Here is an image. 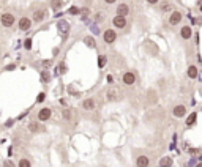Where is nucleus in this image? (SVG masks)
Returning <instances> with one entry per match:
<instances>
[{
    "label": "nucleus",
    "instance_id": "obj_31",
    "mask_svg": "<svg viewBox=\"0 0 202 167\" xmlns=\"http://www.w3.org/2000/svg\"><path fill=\"white\" fill-rule=\"evenodd\" d=\"M199 150L197 148H190V150H188V153H197Z\"/></svg>",
    "mask_w": 202,
    "mask_h": 167
},
{
    "label": "nucleus",
    "instance_id": "obj_32",
    "mask_svg": "<svg viewBox=\"0 0 202 167\" xmlns=\"http://www.w3.org/2000/svg\"><path fill=\"white\" fill-rule=\"evenodd\" d=\"M6 69H8V71H13V69H14V65H8V66H6Z\"/></svg>",
    "mask_w": 202,
    "mask_h": 167
},
{
    "label": "nucleus",
    "instance_id": "obj_28",
    "mask_svg": "<svg viewBox=\"0 0 202 167\" xmlns=\"http://www.w3.org/2000/svg\"><path fill=\"white\" fill-rule=\"evenodd\" d=\"M59 66H60V68H59V73H60V74H62V73H65V71H66V68H65V63H60Z\"/></svg>",
    "mask_w": 202,
    "mask_h": 167
},
{
    "label": "nucleus",
    "instance_id": "obj_25",
    "mask_svg": "<svg viewBox=\"0 0 202 167\" xmlns=\"http://www.w3.org/2000/svg\"><path fill=\"white\" fill-rule=\"evenodd\" d=\"M62 115H63V118H65V120H71V110H69V109H65V110H63V114H62Z\"/></svg>",
    "mask_w": 202,
    "mask_h": 167
},
{
    "label": "nucleus",
    "instance_id": "obj_7",
    "mask_svg": "<svg viewBox=\"0 0 202 167\" xmlns=\"http://www.w3.org/2000/svg\"><path fill=\"white\" fill-rule=\"evenodd\" d=\"M128 13H130V8H128L127 3H122V5L117 6V14H118V16H125V17H127Z\"/></svg>",
    "mask_w": 202,
    "mask_h": 167
},
{
    "label": "nucleus",
    "instance_id": "obj_2",
    "mask_svg": "<svg viewBox=\"0 0 202 167\" xmlns=\"http://www.w3.org/2000/svg\"><path fill=\"white\" fill-rule=\"evenodd\" d=\"M18 27H19V30H22V32H27V30H30V27H32V19L29 17H21L19 19V22H18Z\"/></svg>",
    "mask_w": 202,
    "mask_h": 167
},
{
    "label": "nucleus",
    "instance_id": "obj_13",
    "mask_svg": "<svg viewBox=\"0 0 202 167\" xmlns=\"http://www.w3.org/2000/svg\"><path fill=\"white\" fill-rule=\"evenodd\" d=\"M57 27H59V30H60L62 33H66L68 29H69V24L66 22V20H60V22L57 24Z\"/></svg>",
    "mask_w": 202,
    "mask_h": 167
},
{
    "label": "nucleus",
    "instance_id": "obj_18",
    "mask_svg": "<svg viewBox=\"0 0 202 167\" xmlns=\"http://www.w3.org/2000/svg\"><path fill=\"white\" fill-rule=\"evenodd\" d=\"M51 6H52V10H60L62 6H63V2H62V0H52Z\"/></svg>",
    "mask_w": 202,
    "mask_h": 167
},
{
    "label": "nucleus",
    "instance_id": "obj_24",
    "mask_svg": "<svg viewBox=\"0 0 202 167\" xmlns=\"http://www.w3.org/2000/svg\"><path fill=\"white\" fill-rule=\"evenodd\" d=\"M107 98L109 99H115L117 98V90H109V92H107Z\"/></svg>",
    "mask_w": 202,
    "mask_h": 167
},
{
    "label": "nucleus",
    "instance_id": "obj_11",
    "mask_svg": "<svg viewBox=\"0 0 202 167\" xmlns=\"http://www.w3.org/2000/svg\"><path fill=\"white\" fill-rule=\"evenodd\" d=\"M191 29H190V25H185V27H182V38L183 39H190L191 38Z\"/></svg>",
    "mask_w": 202,
    "mask_h": 167
},
{
    "label": "nucleus",
    "instance_id": "obj_34",
    "mask_svg": "<svg viewBox=\"0 0 202 167\" xmlns=\"http://www.w3.org/2000/svg\"><path fill=\"white\" fill-rule=\"evenodd\" d=\"M147 2H149V3H156L158 0H147Z\"/></svg>",
    "mask_w": 202,
    "mask_h": 167
},
{
    "label": "nucleus",
    "instance_id": "obj_22",
    "mask_svg": "<svg viewBox=\"0 0 202 167\" xmlns=\"http://www.w3.org/2000/svg\"><path fill=\"white\" fill-rule=\"evenodd\" d=\"M32 162L29 161V159H21L19 161V167H30Z\"/></svg>",
    "mask_w": 202,
    "mask_h": 167
},
{
    "label": "nucleus",
    "instance_id": "obj_27",
    "mask_svg": "<svg viewBox=\"0 0 202 167\" xmlns=\"http://www.w3.org/2000/svg\"><path fill=\"white\" fill-rule=\"evenodd\" d=\"M79 13H81V10L78 6H71V8H69V14H79Z\"/></svg>",
    "mask_w": 202,
    "mask_h": 167
},
{
    "label": "nucleus",
    "instance_id": "obj_35",
    "mask_svg": "<svg viewBox=\"0 0 202 167\" xmlns=\"http://www.w3.org/2000/svg\"><path fill=\"white\" fill-rule=\"evenodd\" d=\"M199 10H200V11H202V5H200V6H199Z\"/></svg>",
    "mask_w": 202,
    "mask_h": 167
},
{
    "label": "nucleus",
    "instance_id": "obj_17",
    "mask_svg": "<svg viewBox=\"0 0 202 167\" xmlns=\"http://www.w3.org/2000/svg\"><path fill=\"white\" fill-rule=\"evenodd\" d=\"M196 118H197V115H196V114H191L190 117L186 118V126H193V124L196 123Z\"/></svg>",
    "mask_w": 202,
    "mask_h": 167
},
{
    "label": "nucleus",
    "instance_id": "obj_21",
    "mask_svg": "<svg viewBox=\"0 0 202 167\" xmlns=\"http://www.w3.org/2000/svg\"><path fill=\"white\" fill-rule=\"evenodd\" d=\"M159 165H172V159L171 158H163L159 161Z\"/></svg>",
    "mask_w": 202,
    "mask_h": 167
},
{
    "label": "nucleus",
    "instance_id": "obj_10",
    "mask_svg": "<svg viewBox=\"0 0 202 167\" xmlns=\"http://www.w3.org/2000/svg\"><path fill=\"white\" fill-rule=\"evenodd\" d=\"M136 77H134V74L133 73H125L123 74V84L125 85H131V84H134Z\"/></svg>",
    "mask_w": 202,
    "mask_h": 167
},
{
    "label": "nucleus",
    "instance_id": "obj_12",
    "mask_svg": "<svg viewBox=\"0 0 202 167\" xmlns=\"http://www.w3.org/2000/svg\"><path fill=\"white\" fill-rule=\"evenodd\" d=\"M82 107H84L85 110H92V109H95V101L92 98H88V99H85L84 102H82Z\"/></svg>",
    "mask_w": 202,
    "mask_h": 167
},
{
    "label": "nucleus",
    "instance_id": "obj_5",
    "mask_svg": "<svg viewBox=\"0 0 202 167\" xmlns=\"http://www.w3.org/2000/svg\"><path fill=\"white\" fill-rule=\"evenodd\" d=\"M35 22H43V20L46 19V11L44 10H37L33 13V17H32Z\"/></svg>",
    "mask_w": 202,
    "mask_h": 167
},
{
    "label": "nucleus",
    "instance_id": "obj_1",
    "mask_svg": "<svg viewBox=\"0 0 202 167\" xmlns=\"http://www.w3.org/2000/svg\"><path fill=\"white\" fill-rule=\"evenodd\" d=\"M0 24H2L3 27H13V24H14V16L11 14V13H3L2 16H0Z\"/></svg>",
    "mask_w": 202,
    "mask_h": 167
},
{
    "label": "nucleus",
    "instance_id": "obj_29",
    "mask_svg": "<svg viewBox=\"0 0 202 167\" xmlns=\"http://www.w3.org/2000/svg\"><path fill=\"white\" fill-rule=\"evenodd\" d=\"M44 98H46L44 93H40V95H38V98H37V101H38V102H43V101H44Z\"/></svg>",
    "mask_w": 202,
    "mask_h": 167
},
{
    "label": "nucleus",
    "instance_id": "obj_23",
    "mask_svg": "<svg viewBox=\"0 0 202 167\" xmlns=\"http://www.w3.org/2000/svg\"><path fill=\"white\" fill-rule=\"evenodd\" d=\"M24 47L27 51H30L32 49V38H27L25 41H24Z\"/></svg>",
    "mask_w": 202,
    "mask_h": 167
},
{
    "label": "nucleus",
    "instance_id": "obj_26",
    "mask_svg": "<svg viewBox=\"0 0 202 167\" xmlns=\"http://www.w3.org/2000/svg\"><path fill=\"white\" fill-rule=\"evenodd\" d=\"M49 77H51V76H49V73H47V71L41 73V80H43V82H49Z\"/></svg>",
    "mask_w": 202,
    "mask_h": 167
},
{
    "label": "nucleus",
    "instance_id": "obj_3",
    "mask_svg": "<svg viewBox=\"0 0 202 167\" xmlns=\"http://www.w3.org/2000/svg\"><path fill=\"white\" fill-rule=\"evenodd\" d=\"M51 115H52V110L49 107L40 109V112H38V121H47L51 118Z\"/></svg>",
    "mask_w": 202,
    "mask_h": 167
},
{
    "label": "nucleus",
    "instance_id": "obj_30",
    "mask_svg": "<svg viewBox=\"0 0 202 167\" xmlns=\"http://www.w3.org/2000/svg\"><path fill=\"white\" fill-rule=\"evenodd\" d=\"M171 10H172L171 5H163V11H171Z\"/></svg>",
    "mask_w": 202,
    "mask_h": 167
},
{
    "label": "nucleus",
    "instance_id": "obj_6",
    "mask_svg": "<svg viewBox=\"0 0 202 167\" xmlns=\"http://www.w3.org/2000/svg\"><path fill=\"white\" fill-rule=\"evenodd\" d=\"M114 25L117 27V29H123V27L127 25V17L117 14V16L114 17Z\"/></svg>",
    "mask_w": 202,
    "mask_h": 167
},
{
    "label": "nucleus",
    "instance_id": "obj_20",
    "mask_svg": "<svg viewBox=\"0 0 202 167\" xmlns=\"http://www.w3.org/2000/svg\"><path fill=\"white\" fill-rule=\"evenodd\" d=\"M106 61H107V58L104 57V55H100V57H98V66L104 68V66H106Z\"/></svg>",
    "mask_w": 202,
    "mask_h": 167
},
{
    "label": "nucleus",
    "instance_id": "obj_19",
    "mask_svg": "<svg viewBox=\"0 0 202 167\" xmlns=\"http://www.w3.org/2000/svg\"><path fill=\"white\" fill-rule=\"evenodd\" d=\"M84 41H85V44H87L88 47H95V46H96V43H95V38H93V36H87Z\"/></svg>",
    "mask_w": 202,
    "mask_h": 167
},
{
    "label": "nucleus",
    "instance_id": "obj_33",
    "mask_svg": "<svg viewBox=\"0 0 202 167\" xmlns=\"http://www.w3.org/2000/svg\"><path fill=\"white\" fill-rule=\"evenodd\" d=\"M104 2H106V3H114L115 0H104Z\"/></svg>",
    "mask_w": 202,
    "mask_h": 167
},
{
    "label": "nucleus",
    "instance_id": "obj_16",
    "mask_svg": "<svg viewBox=\"0 0 202 167\" xmlns=\"http://www.w3.org/2000/svg\"><path fill=\"white\" fill-rule=\"evenodd\" d=\"M29 129H30V133H40V131L43 129V128H41L38 123H35V121H33V123L29 124Z\"/></svg>",
    "mask_w": 202,
    "mask_h": 167
},
{
    "label": "nucleus",
    "instance_id": "obj_8",
    "mask_svg": "<svg viewBox=\"0 0 202 167\" xmlns=\"http://www.w3.org/2000/svg\"><path fill=\"white\" fill-rule=\"evenodd\" d=\"M185 114H186V109H185V106H182V104H178V106L174 107V115H175L177 118L185 117Z\"/></svg>",
    "mask_w": 202,
    "mask_h": 167
},
{
    "label": "nucleus",
    "instance_id": "obj_9",
    "mask_svg": "<svg viewBox=\"0 0 202 167\" xmlns=\"http://www.w3.org/2000/svg\"><path fill=\"white\" fill-rule=\"evenodd\" d=\"M180 20H182V14H180L178 11H174L172 14H171V17H169V22H171V25H177Z\"/></svg>",
    "mask_w": 202,
    "mask_h": 167
},
{
    "label": "nucleus",
    "instance_id": "obj_4",
    "mask_svg": "<svg viewBox=\"0 0 202 167\" xmlns=\"http://www.w3.org/2000/svg\"><path fill=\"white\" fill-rule=\"evenodd\" d=\"M115 38H117V35H115V32L112 30V29H109V30H106L104 32V35H103V39L106 41L107 44H111V43H114L115 41Z\"/></svg>",
    "mask_w": 202,
    "mask_h": 167
},
{
    "label": "nucleus",
    "instance_id": "obj_15",
    "mask_svg": "<svg viewBox=\"0 0 202 167\" xmlns=\"http://www.w3.org/2000/svg\"><path fill=\"white\" fill-rule=\"evenodd\" d=\"M188 76H190V79H196L197 77V68L196 66H190L188 68Z\"/></svg>",
    "mask_w": 202,
    "mask_h": 167
},
{
    "label": "nucleus",
    "instance_id": "obj_14",
    "mask_svg": "<svg viewBox=\"0 0 202 167\" xmlns=\"http://www.w3.org/2000/svg\"><path fill=\"white\" fill-rule=\"evenodd\" d=\"M136 162H137L139 167H147L149 165V158L147 156H139Z\"/></svg>",
    "mask_w": 202,
    "mask_h": 167
}]
</instances>
